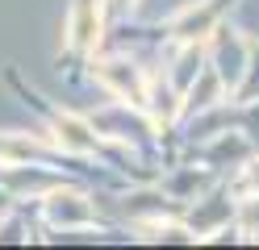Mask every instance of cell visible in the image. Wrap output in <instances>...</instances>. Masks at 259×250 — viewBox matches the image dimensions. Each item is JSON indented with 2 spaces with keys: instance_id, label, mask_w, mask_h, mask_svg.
Masks as SVG:
<instances>
[{
  "instance_id": "cell-4",
  "label": "cell",
  "mask_w": 259,
  "mask_h": 250,
  "mask_svg": "<svg viewBox=\"0 0 259 250\" xmlns=\"http://www.w3.org/2000/svg\"><path fill=\"white\" fill-rule=\"evenodd\" d=\"M67 33H71V46L75 50H92L96 46V38H101V13H96L92 0H79V5L71 9Z\"/></svg>"
},
{
  "instance_id": "cell-3",
  "label": "cell",
  "mask_w": 259,
  "mask_h": 250,
  "mask_svg": "<svg viewBox=\"0 0 259 250\" xmlns=\"http://www.w3.org/2000/svg\"><path fill=\"white\" fill-rule=\"evenodd\" d=\"M55 142L71 155H92L96 150V133L88 121H79L71 113H55Z\"/></svg>"
},
{
  "instance_id": "cell-2",
  "label": "cell",
  "mask_w": 259,
  "mask_h": 250,
  "mask_svg": "<svg viewBox=\"0 0 259 250\" xmlns=\"http://www.w3.org/2000/svg\"><path fill=\"white\" fill-rule=\"evenodd\" d=\"M46 217H51L55 225H92L96 221V213H92V205L79 192H55L51 200H46Z\"/></svg>"
},
{
  "instance_id": "cell-6",
  "label": "cell",
  "mask_w": 259,
  "mask_h": 250,
  "mask_svg": "<svg viewBox=\"0 0 259 250\" xmlns=\"http://www.w3.org/2000/svg\"><path fill=\"white\" fill-rule=\"evenodd\" d=\"M134 5H138V0H109L113 13H125V9H134Z\"/></svg>"
},
{
  "instance_id": "cell-5",
  "label": "cell",
  "mask_w": 259,
  "mask_h": 250,
  "mask_svg": "<svg viewBox=\"0 0 259 250\" xmlns=\"http://www.w3.org/2000/svg\"><path fill=\"white\" fill-rule=\"evenodd\" d=\"M209 29H213V9H209V5H201V9L192 5V9H184V13L171 21V33H176L180 42H197V38H205Z\"/></svg>"
},
{
  "instance_id": "cell-1",
  "label": "cell",
  "mask_w": 259,
  "mask_h": 250,
  "mask_svg": "<svg viewBox=\"0 0 259 250\" xmlns=\"http://www.w3.org/2000/svg\"><path fill=\"white\" fill-rule=\"evenodd\" d=\"M96 75H101V83L109 92H117L125 105H134V109H147V79H142V71L134 63H125V59H105V63H96Z\"/></svg>"
}]
</instances>
